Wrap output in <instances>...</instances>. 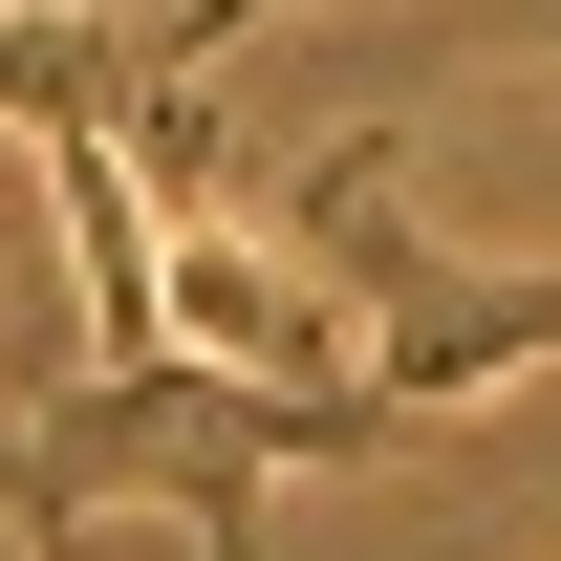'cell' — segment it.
I'll return each instance as SVG.
<instances>
[{
	"label": "cell",
	"mask_w": 561,
	"mask_h": 561,
	"mask_svg": "<svg viewBox=\"0 0 561 561\" xmlns=\"http://www.w3.org/2000/svg\"><path fill=\"white\" fill-rule=\"evenodd\" d=\"M302 280H324L346 389H367L389 432H432V411H476V389H518V367H561V260H432L389 130L302 173Z\"/></svg>",
	"instance_id": "cell-1"
}]
</instances>
